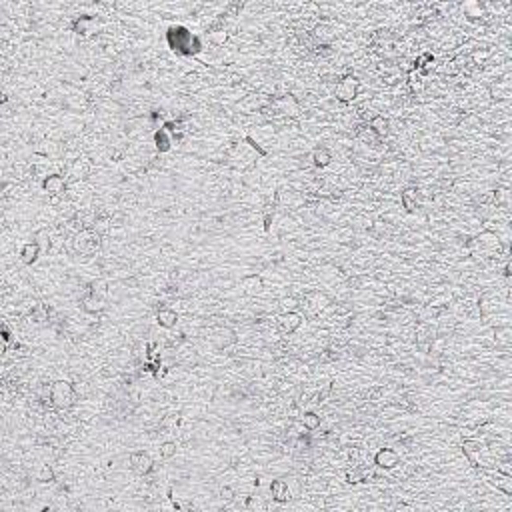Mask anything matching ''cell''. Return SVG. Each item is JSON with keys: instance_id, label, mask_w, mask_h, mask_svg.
Segmentation results:
<instances>
[{"instance_id": "cell-25", "label": "cell", "mask_w": 512, "mask_h": 512, "mask_svg": "<svg viewBox=\"0 0 512 512\" xmlns=\"http://www.w3.org/2000/svg\"><path fill=\"white\" fill-rule=\"evenodd\" d=\"M158 148H160V150H166V148H168V138H166L164 134L158 136Z\"/></svg>"}, {"instance_id": "cell-16", "label": "cell", "mask_w": 512, "mask_h": 512, "mask_svg": "<svg viewBox=\"0 0 512 512\" xmlns=\"http://www.w3.org/2000/svg\"><path fill=\"white\" fill-rule=\"evenodd\" d=\"M280 108H282V112H286V114H292V116H296L298 112H300V108H298V104H296V100L288 94V96H284L280 102Z\"/></svg>"}, {"instance_id": "cell-22", "label": "cell", "mask_w": 512, "mask_h": 512, "mask_svg": "<svg viewBox=\"0 0 512 512\" xmlns=\"http://www.w3.org/2000/svg\"><path fill=\"white\" fill-rule=\"evenodd\" d=\"M282 306H284V310L294 312V308H296L298 304H296V300H294V298H284V300H282Z\"/></svg>"}, {"instance_id": "cell-19", "label": "cell", "mask_w": 512, "mask_h": 512, "mask_svg": "<svg viewBox=\"0 0 512 512\" xmlns=\"http://www.w3.org/2000/svg\"><path fill=\"white\" fill-rule=\"evenodd\" d=\"M208 40L216 46H220V44L226 42V32L224 30H212V32H208Z\"/></svg>"}, {"instance_id": "cell-14", "label": "cell", "mask_w": 512, "mask_h": 512, "mask_svg": "<svg viewBox=\"0 0 512 512\" xmlns=\"http://www.w3.org/2000/svg\"><path fill=\"white\" fill-rule=\"evenodd\" d=\"M38 242H30V244H26L24 248H22V252H20V256H22V262H26V264H30V262H34L36 260V256H38Z\"/></svg>"}, {"instance_id": "cell-6", "label": "cell", "mask_w": 512, "mask_h": 512, "mask_svg": "<svg viewBox=\"0 0 512 512\" xmlns=\"http://www.w3.org/2000/svg\"><path fill=\"white\" fill-rule=\"evenodd\" d=\"M240 286H242V292H244V294H248V296H256V294L262 292V288H264V280H262V276H258V274H248V276L242 278Z\"/></svg>"}, {"instance_id": "cell-21", "label": "cell", "mask_w": 512, "mask_h": 512, "mask_svg": "<svg viewBox=\"0 0 512 512\" xmlns=\"http://www.w3.org/2000/svg\"><path fill=\"white\" fill-rule=\"evenodd\" d=\"M488 56H490V52H488V50H482V52H474V54H472L474 62H480V64H482V62H484V60H486Z\"/></svg>"}, {"instance_id": "cell-8", "label": "cell", "mask_w": 512, "mask_h": 512, "mask_svg": "<svg viewBox=\"0 0 512 512\" xmlns=\"http://www.w3.org/2000/svg\"><path fill=\"white\" fill-rule=\"evenodd\" d=\"M270 494H272L274 500L278 502H286L290 498V490H288V482L286 480H272V484H270Z\"/></svg>"}, {"instance_id": "cell-13", "label": "cell", "mask_w": 512, "mask_h": 512, "mask_svg": "<svg viewBox=\"0 0 512 512\" xmlns=\"http://www.w3.org/2000/svg\"><path fill=\"white\" fill-rule=\"evenodd\" d=\"M370 130L378 136H384L388 132V118H384L382 114H376L372 120H370Z\"/></svg>"}, {"instance_id": "cell-18", "label": "cell", "mask_w": 512, "mask_h": 512, "mask_svg": "<svg viewBox=\"0 0 512 512\" xmlns=\"http://www.w3.org/2000/svg\"><path fill=\"white\" fill-rule=\"evenodd\" d=\"M160 456L162 458H172V456H176V442H172V440H168V442H164L162 446H160Z\"/></svg>"}, {"instance_id": "cell-4", "label": "cell", "mask_w": 512, "mask_h": 512, "mask_svg": "<svg viewBox=\"0 0 512 512\" xmlns=\"http://www.w3.org/2000/svg\"><path fill=\"white\" fill-rule=\"evenodd\" d=\"M234 340H236V334H234V330H230V328H218V330H214V332H212V336H210V342H212L216 348H220V350L230 346Z\"/></svg>"}, {"instance_id": "cell-11", "label": "cell", "mask_w": 512, "mask_h": 512, "mask_svg": "<svg viewBox=\"0 0 512 512\" xmlns=\"http://www.w3.org/2000/svg\"><path fill=\"white\" fill-rule=\"evenodd\" d=\"M176 320H178L176 310H172V308H160V310H158V324H160L162 328H172V326H176Z\"/></svg>"}, {"instance_id": "cell-15", "label": "cell", "mask_w": 512, "mask_h": 512, "mask_svg": "<svg viewBox=\"0 0 512 512\" xmlns=\"http://www.w3.org/2000/svg\"><path fill=\"white\" fill-rule=\"evenodd\" d=\"M312 158H314V164L320 166V168L328 166L330 160H332V156H330V152H328L326 148H316V150H314V154H312Z\"/></svg>"}, {"instance_id": "cell-10", "label": "cell", "mask_w": 512, "mask_h": 512, "mask_svg": "<svg viewBox=\"0 0 512 512\" xmlns=\"http://www.w3.org/2000/svg\"><path fill=\"white\" fill-rule=\"evenodd\" d=\"M312 34H314V38H316L320 44H330V42L334 40V36H336V34H334V28L328 26V24H324V22L314 28Z\"/></svg>"}, {"instance_id": "cell-2", "label": "cell", "mask_w": 512, "mask_h": 512, "mask_svg": "<svg viewBox=\"0 0 512 512\" xmlns=\"http://www.w3.org/2000/svg\"><path fill=\"white\" fill-rule=\"evenodd\" d=\"M358 88H360V82H358L354 76H344V78H342V80L336 84L334 94H336V98H338V100H342V102H348V100H352V98L356 96Z\"/></svg>"}, {"instance_id": "cell-3", "label": "cell", "mask_w": 512, "mask_h": 512, "mask_svg": "<svg viewBox=\"0 0 512 512\" xmlns=\"http://www.w3.org/2000/svg\"><path fill=\"white\" fill-rule=\"evenodd\" d=\"M374 462L380 466V468H394L398 462H400V456L394 448H380L376 456H374Z\"/></svg>"}, {"instance_id": "cell-17", "label": "cell", "mask_w": 512, "mask_h": 512, "mask_svg": "<svg viewBox=\"0 0 512 512\" xmlns=\"http://www.w3.org/2000/svg\"><path fill=\"white\" fill-rule=\"evenodd\" d=\"M302 424L306 430H316V428H320V416L314 412H308L302 416Z\"/></svg>"}, {"instance_id": "cell-12", "label": "cell", "mask_w": 512, "mask_h": 512, "mask_svg": "<svg viewBox=\"0 0 512 512\" xmlns=\"http://www.w3.org/2000/svg\"><path fill=\"white\" fill-rule=\"evenodd\" d=\"M492 482H494L496 488L502 490L504 494H512V478H510V474H502V472L496 470V476H494Z\"/></svg>"}, {"instance_id": "cell-5", "label": "cell", "mask_w": 512, "mask_h": 512, "mask_svg": "<svg viewBox=\"0 0 512 512\" xmlns=\"http://www.w3.org/2000/svg\"><path fill=\"white\" fill-rule=\"evenodd\" d=\"M130 466L138 474H148L150 470H152V458H150V454H146V452H134L130 456Z\"/></svg>"}, {"instance_id": "cell-9", "label": "cell", "mask_w": 512, "mask_h": 512, "mask_svg": "<svg viewBox=\"0 0 512 512\" xmlns=\"http://www.w3.org/2000/svg\"><path fill=\"white\" fill-rule=\"evenodd\" d=\"M302 324V316H300L298 312H284L282 316H280V328L284 330V332H294V330Z\"/></svg>"}, {"instance_id": "cell-1", "label": "cell", "mask_w": 512, "mask_h": 512, "mask_svg": "<svg viewBox=\"0 0 512 512\" xmlns=\"http://www.w3.org/2000/svg\"><path fill=\"white\" fill-rule=\"evenodd\" d=\"M50 400L56 408H68L74 402V388L66 380H58L50 386Z\"/></svg>"}, {"instance_id": "cell-26", "label": "cell", "mask_w": 512, "mask_h": 512, "mask_svg": "<svg viewBox=\"0 0 512 512\" xmlns=\"http://www.w3.org/2000/svg\"><path fill=\"white\" fill-rule=\"evenodd\" d=\"M220 494H222V498H232V494H234V492H232V488H228V486H226V488H222V492H220Z\"/></svg>"}, {"instance_id": "cell-7", "label": "cell", "mask_w": 512, "mask_h": 512, "mask_svg": "<svg viewBox=\"0 0 512 512\" xmlns=\"http://www.w3.org/2000/svg\"><path fill=\"white\" fill-rule=\"evenodd\" d=\"M64 186H66V182H64V178L60 176V174H50V176L44 178V182H42V188H44V192H48V194H60V192H64Z\"/></svg>"}, {"instance_id": "cell-23", "label": "cell", "mask_w": 512, "mask_h": 512, "mask_svg": "<svg viewBox=\"0 0 512 512\" xmlns=\"http://www.w3.org/2000/svg\"><path fill=\"white\" fill-rule=\"evenodd\" d=\"M346 478H348V482H360V480H362V474H360L358 470H350L346 474Z\"/></svg>"}, {"instance_id": "cell-24", "label": "cell", "mask_w": 512, "mask_h": 512, "mask_svg": "<svg viewBox=\"0 0 512 512\" xmlns=\"http://www.w3.org/2000/svg\"><path fill=\"white\" fill-rule=\"evenodd\" d=\"M402 202H404V206H406L408 210H414V208H416V204L410 200V192H408V190L402 194Z\"/></svg>"}, {"instance_id": "cell-20", "label": "cell", "mask_w": 512, "mask_h": 512, "mask_svg": "<svg viewBox=\"0 0 512 512\" xmlns=\"http://www.w3.org/2000/svg\"><path fill=\"white\" fill-rule=\"evenodd\" d=\"M36 478L40 480V482H50V480H54V470H52L48 464H44V466L38 470Z\"/></svg>"}]
</instances>
